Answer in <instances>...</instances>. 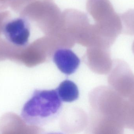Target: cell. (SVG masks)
I'll use <instances>...</instances> for the list:
<instances>
[{
  "label": "cell",
  "instance_id": "cell-1",
  "mask_svg": "<svg viewBox=\"0 0 134 134\" xmlns=\"http://www.w3.org/2000/svg\"><path fill=\"white\" fill-rule=\"evenodd\" d=\"M62 109L56 89L36 90L24 105L21 116L28 125L44 126L57 119Z\"/></svg>",
  "mask_w": 134,
  "mask_h": 134
},
{
  "label": "cell",
  "instance_id": "cell-2",
  "mask_svg": "<svg viewBox=\"0 0 134 134\" xmlns=\"http://www.w3.org/2000/svg\"><path fill=\"white\" fill-rule=\"evenodd\" d=\"M108 81L113 89L122 97L128 98L134 94V74L125 61H114Z\"/></svg>",
  "mask_w": 134,
  "mask_h": 134
},
{
  "label": "cell",
  "instance_id": "cell-3",
  "mask_svg": "<svg viewBox=\"0 0 134 134\" xmlns=\"http://www.w3.org/2000/svg\"><path fill=\"white\" fill-rule=\"evenodd\" d=\"M4 32L7 39L17 46L26 45L30 36L29 23L23 18H18L6 24Z\"/></svg>",
  "mask_w": 134,
  "mask_h": 134
},
{
  "label": "cell",
  "instance_id": "cell-4",
  "mask_svg": "<svg viewBox=\"0 0 134 134\" xmlns=\"http://www.w3.org/2000/svg\"><path fill=\"white\" fill-rule=\"evenodd\" d=\"M53 60L58 69L68 75L75 73L80 63L79 58L72 50L65 48L57 50L53 54Z\"/></svg>",
  "mask_w": 134,
  "mask_h": 134
},
{
  "label": "cell",
  "instance_id": "cell-5",
  "mask_svg": "<svg viewBox=\"0 0 134 134\" xmlns=\"http://www.w3.org/2000/svg\"><path fill=\"white\" fill-rule=\"evenodd\" d=\"M56 89L62 101L72 102L79 98V92L78 87L71 80H64Z\"/></svg>",
  "mask_w": 134,
  "mask_h": 134
},
{
  "label": "cell",
  "instance_id": "cell-6",
  "mask_svg": "<svg viewBox=\"0 0 134 134\" xmlns=\"http://www.w3.org/2000/svg\"><path fill=\"white\" fill-rule=\"evenodd\" d=\"M123 124L124 128L134 131V94L125 100Z\"/></svg>",
  "mask_w": 134,
  "mask_h": 134
},
{
  "label": "cell",
  "instance_id": "cell-7",
  "mask_svg": "<svg viewBox=\"0 0 134 134\" xmlns=\"http://www.w3.org/2000/svg\"><path fill=\"white\" fill-rule=\"evenodd\" d=\"M120 17L124 32L127 34L134 35V9L128 10Z\"/></svg>",
  "mask_w": 134,
  "mask_h": 134
},
{
  "label": "cell",
  "instance_id": "cell-8",
  "mask_svg": "<svg viewBox=\"0 0 134 134\" xmlns=\"http://www.w3.org/2000/svg\"><path fill=\"white\" fill-rule=\"evenodd\" d=\"M132 51H133V52L134 54V41L133 42V45H132Z\"/></svg>",
  "mask_w": 134,
  "mask_h": 134
}]
</instances>
